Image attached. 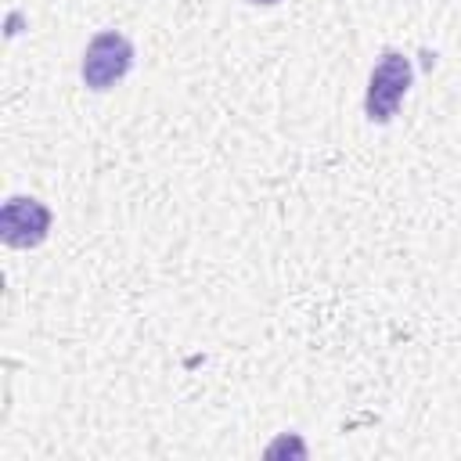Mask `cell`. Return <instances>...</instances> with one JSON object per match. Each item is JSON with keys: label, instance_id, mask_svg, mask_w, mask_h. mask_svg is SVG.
I'll return each mask as SVG.
<instances>
[{"label": "cell", "instance_id": "cell-4", "mask_svg": "<svg viewBox=\"0 0 461 461\" xmlns=\"http://www.w3.org/2000/svg\"><path fill=\"white\" fill-rule=\"evenodd\" d=\"M249 4H256V7H270V4H277V0H249Z\"/></svg>", "mask_w": 461, "mask_h": 461}, {"label": "cell", "instance_id": "cell-3", "mask_svg": "<svg viewBox=\"0 0 461 461\" xmlns=\"http://www.w3.org/2000/svg\"><path fill=\"white\" fill-rule=\"evenodd\" d=\"M50 220L54 216H50V209L40 198L14 194L0 209V238L11 249H36L50 234Z\"/></svg>", "mask_w": 461, "mask_h": 461}, {"label": "cell", "instance_id": "cell-1", "mask_svg": "<svg viewBox=\"0 0 461 461\" xmlns=\"http://www.w3.org/2000/svg\"><path fill=\"white\" fill-rule=\"evenodd\" d=\"M411 79H414V68H411V58L400 54V50H382L378 65L371 68V79H367V94H364V115L378 126L393 122L403 94L411 90Z\"/></svg>", "mask_w": 461, "mask_h": 461}, {"label": "cell", "instance_id": "cell-2", "mask_svg": "<svg viewBox=\"0 0 461 461\" xmlns=\"http://www.w3.org/2000/svg\"><path fill=\"white\" fill-rule=\"evenodd\" d=\"M133 68V43L115 32V29H104L97 32L86 50H83V65H79V76L90 90H108L115 86L126 72Z\"/></svg>", "mask_w": 461, "mask_h": 461}]
</instances>
